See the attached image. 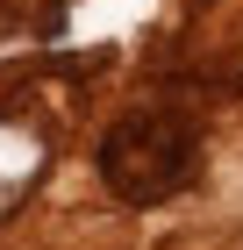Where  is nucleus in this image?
I'll use <instances>...</instances> for the list:
<instances>
[{"instance_id":"nucleus-1","label":"nucleus","mask_w":243,"mask_h":250,"mask_svg":"<svg viewBox=\"0 0 243 250\" xmlns=\"http://www.w3.org/2000/svg\"><path fill=\"white\" fill-rule=\"evenodd\" d=\"M200 172V136L179 115H122L100 136V179H108L114 200L150 208V200H172Z\"/></svg>"},{"instance_id":"nucleus-2","label":"nucleus","mask_w":243,"mask_h":250,"mask_svg":"<svg viewBox=\"0 0 243 250\" xmlns=\"http://www.w3.org/2000/svg\"><path fill=\"white\" fill-rule=\"evenodd\" d=\"M15 21H22V0H0V36H7Z\"/></svg>"}]
</instances>
